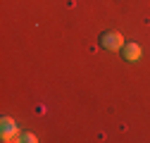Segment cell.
<instances>
[{"mask_svg": "<svg viewBox=\"0 0 150 143\" xmlns=\"http://www.w3.org/2000/svg\"><path fill=\"white\" fill-rule=\"evenodd\" d=\"M19 127L14 124V119L10 117H3L0 119V138H3L5 143H12V141H19Z\"/></svg>", "mask_w": 150, "mask_h": 143, "instance_id": "obj_2", "label": "cell"}, {"mask_svg": "<svg viewBox=\"0 0 150 143\" xmlns=\"http://www.w3.org/2000/svg\"><path fill=\"white\" fill-rule=\"evenodd\" d=\"M36 141H38V138H36L33 134H22L19 136V143H36Z\"/></svg>", "mask_w": 150, "mask_h": 143, "instance_id": "obj_4", "label": "cell"}, {"mask_svg": "<svg viewBox=\"0 0 150 143\" xmlns=\"http://www.w3.org/2000/svg\"><path fill=\"white\" fill-rule=\"evenodd\" d=\"M141 45L138 43H134V41H129V43H124L122 45V57L126 60V62H138L141 60Z\"/></svg>", "mask_w": 150, "mask_h": 143, "instance_id": "obj_3", "label": "cell"}, {"mask_svg": "<svg viewBox=\"0 0 150 143\" xmlns=\"http://www.w3.org/2000/svg\"><path fill=\"white\" fill-rule=\"evenodd\" d=\"M124 43H126L124 36H122L119 31H115V29L100 33V48H105V50H122Z\"/></svg>", "mask_w": 150, "mask_h": 143, "instance_id": "obj_1", "label": "cell"}]
</instances>
